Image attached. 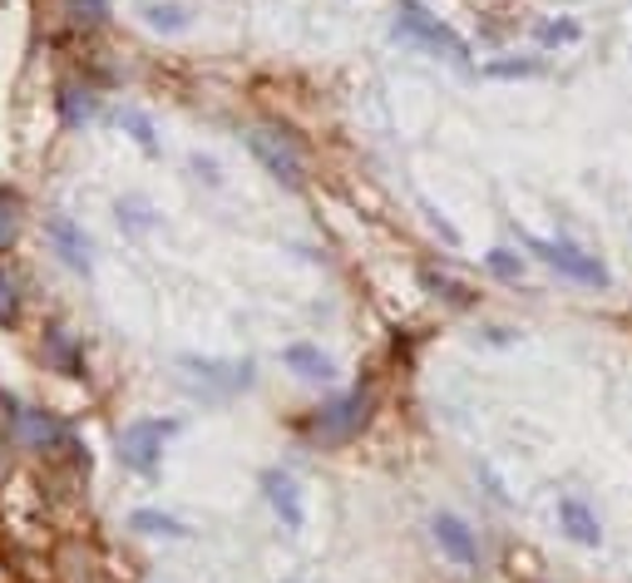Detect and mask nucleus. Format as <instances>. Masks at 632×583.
Masks as SVG:
<instances>
[{"instance_id": "1", "label": "nucleus", "mask_w": 632, "mask_h": 583, "mask_svg": "<svg viewBox=\"0 0 632 583\" xmlns=\"http://www.w3.org/2000/svg\"><path fill=\"white\" fill-rule=\"evenodd\" d=\"M391 40L410 45V50H425V54H435V60H445V65L474 75V60H470L464 35L450 30L439 15H430L420 0H396V25H391Z\"/></svg>"}, {"instance_id": "2", "label": "nucleus", "mask_w": 632, "mask_h": 583, "mask_svg": "<svg viewBox=\"0 0 632 583\" xmlns=\"http://www.w3.org/2000/svg\"><path fill=\"white\" fill-rule=\"evenodd\" d=\"M371 411H375V390L371 386H351V390H342V396H332L322 411L311 415L307 435L317 445H346V441H356V435L365 431Z\"/></svg>"}, {"instance_id": "3", "label": "nucleus", "mask_w": 632, "mask_h": 583, "mask_svg": "<svg viewBox=\"0 0 632 583\" xmlns=\"http://www.w3.org/2000/svg\"><path fill=\"white\" fill-rule=\"evenodd\" d=\"M524 248L534 252L544 268H554L558 277H568V282H579V287H608L612 282V272H608V262L598 258V252H588V248H579V243H563V238H534V233H524Z\"/></svg>"}, {"instance_id": "4", "label": "nucleus", "mask_w": 632, "mask_h": 583, "mask_svg": "<svg viewBox=\"0 0 632 583\" xmlns=\"http://www.w3.org/2000/svg\"><path fill=\"white\" fill-rule=\"evenodd\" d=\"M169 435H178V421H153V415L129 421L124 431H119V460L129 464L134 475H153V470H159V460H163Z\"/></svg>"}, {"instance_id": "5", "label": "nucleus", "mask_w": 632, "mask_h": 583, "mask_svg": "<svg viewBox=\"0 0 632 583\" xmlns=\"http://www.w3.org/2000/svg\"><path fill=\"white\" fill-rule=\"evenodd\" d=\"M247 153L262 163V173H272V178H277V184H287V188H297L301 173H307L301 149L282 129H247Z\"/></svg>"}, {"instance_id": "6", "label": "nucleus", "mask_w": 632, "mask_h": 583, "mask_svg": "<svg viewBox=\"0 0 632 583\" xmlns=\"http://www.w3.org/2000/svg\"><path fill=\"white\" fill-rule=\"evenodd\" d=\"M188 376H194V386L203 390V400H227V396H237V390H247L252 386V361H213V357H183L178 361Z\"/></svg>"}, {"instance_id": "7", "label": "nucleus", "mask_w": 632, "mask_h": 583, "mask_svg": "<svg viewBox=\"0 0 632 583\" xmlns=\"http://www.w3.org/2000/svg\"><path fill=\"white\" fill-rule=\"evenodd\" d=\"M45 243H50V252L65 262L70 272H79V277H89V272H95V248H89V233L70 213H45Z\"/></svg>"}, {"instance_id": "8", "label": "nucleus", "mask_w": 632, "mask_h": 583, "mask_svg": "<svg viewBox=\"0 0 632 583\" xmlns=\"http://www.w3.org/2000/svg\"><path fill=\"white\" fill-rule=\"evenodd\" d=\"M11 435L25 445V450L54 455L75 431H70V425L60 421L54 411H40V406H15V411H11Z\"/></svg>"}, {"instance_id": "9", "label": "nucleus", "mask_w": 632, "mask_h": 583, "mask_svg": "<svg viewBox=\"0 0 632 583\" xmlns=\"http://www.w3.org/2000/svg\"><path fill=\"white\" fill-rule=\"evenodd\" d=\"M430 534H435L439 554H445L450 563H460V569H480V539H474V530L455 514V509L430 514Z\"/></svg>"}, {"instance_id": "10", "label": "nucleus", "mask_w": 632, "mask_h": 583, "mask_svg": "<svg viewBox=\"0 0 632 583\" xmlns=\"http://www.w3.org/2000/svg\"><path fill=\"white\" fill-rule=\"evenodd\" d=\"M258 485H262V499L272 505V514L282 519V530L297 534L301 524H307V499H301V485L287 475V470H262Z\"/></svg>"}, {"instance_id": "11", "label": "nucleus", "mask_w": 632, "mask_h": 583, "mask_svg": "<svg viewBox=\"0 0 632 583\" xmlns=\"http://www.w3.org/2000/svg\"><path fill=\"white\" fill-rule=\"evenodd\" d=\"M40 357L54 376H85V342L60 322H50L40 332Z\"/></svg>"}, {"instance_id": "12", "label": "nucleus", "mask_w": 632, "mask_h": 583, "mask_svg": "<svg viewBox=\"0 0 632 583\" xmlns=\"http://www.w3.org/2000/svg\"><path fill=\"white\" fill-rule=\"evenodd\" d=\"M558 530H563L573 544H583V549H598V544H603V519H598V509H593L588 499H579V495H563V499H558Z\"/></svg>"}, {"instance_id": "13", "label": "nucleus", "mask_w": 632, "mask_h": 583, "mask_svg": "<svg viewBox=\"0 0 632 583\" xmlns=\"http://www.w3.org/2000/svg\"><path fill=\"white\" fill-rule=\"evenodd\" d=\"M282 367H287L292 376L311 381V386H326V381L336 376V361L326 357L322 346H311V342H292L287 351H282Z\"/></svg>"}, {"instance_id": "14", "label": "nucleus", "mask_w": 632, "mask_h": 583, "mask_svg": "<svg viewBox=\"0 0 632 583\" xmlns=\"http://www.w3.org/2000/svg\"><path fill=\"white\" fill-rule=\"evenodd\" d=\"M54 109H60V124H65V129H85V124L99 114V95L89 85H60Z\"/></svg>"}, {"instance_id": "15", "label": "nucleus", "mask_w": 632, "mask_h": 583, "mask_svg": "<svg viewBox=\"0 0 632 583\" xmlns=\"http://www.w3.org/2000/svg\"><path fill=\"white\" fill-rule=\"evenodd\" d=\"M129 530L134 534H163V539H183V534H188V524H183V519H173V514H163V509H134Z\"/></svg>"}, {"instance_id": "16", "label": "nucleus", "mask_w": 632, "mask_h": 583, "mask_svg": "<svg viewBox=\"0 0 632 583\" xmlns=\"http://www.w3.org/2000/svg\"><path fill=\"white\" fill-rule=\"evenodd\" d=\"M420 282H425V287L435 292L439 302H450V307H474V302H480V297H474V292L464 287V282H455L450 272H435V268H425V272H420Z\"/></svg>"}, {"instance_id": "17", "label": "nucleus", "mask_w": 632, "mask_h": 583, "mask_svg": "<svg viewBox=\"0 0 632 583\" xmlns=\"http://www.w3.org/2000/svg\"><path fill=\"white\" fill-rule=\"evenodd\" d=\"M119 129L129 134L144 153H159V134H153V120L144 114V109H119Z\"/></svg>"}, {"instance_id": "18", "label": "nucleus", "mask_w": 632, "mask_h": 583, "mask_svg": "<svg viewBox=\"0 0 632 583\" xmlns=\"http://www.w3.org/2000/svg\"><path fill=\"white\" fill-rule=\"evenodd\" d=\"M538 45H548V50H554V45H579L583 40V25L573 21V15H558V21H538Z\"/></svg>"}, {"instance_id": "19", "label": "nucleus", "mask_w": 632, "mask_h": 583, "mask_svg": "<svg viewBox=\"0 0 632 583\" xmlns=\"http://www.w3.org/2000/svg\"><path fill=\"white\" fill-rule=\"evenodd\" d=\"M544 70H548L544 60H490L480 75L484 79H538Z\"/></svg>"}, {"instance_id": "20", "label": "nucleus", "mask_w": 632, "mask_h": 583, "mask_svg": "<svg viewBox=\"0 0 632 583\" xmlns=\"http://www.w3.org/2000/svg\"><path fill=\"white\" fill-rule=\"evenodd\" d=\"M484 268H490V277H499V282L524 277V258H519L515 248H490V252H484Z\"/></svg>"}, {"instance_id": "21", "label": "nucleus", "mask_w": 632, "mask_h": 583, "mask_svg": "<svg viewBox=\"0 0 632 583\" xmlns=\"http://www.w3.org/2000/svg\"><path fill=\"white\" fill-rule=\"evenodd\" d=\"M21 238V198L0 188V252Z\"/></svg>"}, {"instance_id": "22", "label": "nucleus", "mask_w": 632, "mask_h": 583, "mask_svg": "<svg viewBox=\"0 0 632 583\" xmlns=\"http://www.w3.org/2000/svg\"><path fill=\"white\" fill-rule=\"evenodd\" d=\"M119 223L134 227V233H144V227L159 223V213H153V208L144 203V198H119Z\"/></svg>"}, {"instance_id": "23", "label": "nucleus", "mask_w": 632, "mask_h": 583, "mask_svg": "<svg viewBox=\"0 0 632 583\" xmlns=\"http://www.w3.org/2000/svg\"><path fill=\"white\" fill-rule=\"evenodd\" d=\"M139 15L153 30H188V11H183V5H144Z\"/></svg>"}, {"instance_id": "24", "label": "nucleus", "mask_w": 632, "mask_h": 583, "mask_svg": "<svg viewBox=\"0 0 632 583\" xmlns=\"http://www.w3.org/2000/svg\"><path fill=\"white\" fill-rule=\"evenodd\" d=\"M70 15H75V25H85V30H99V25L109 21V5L104 0H70Z\"/></svg>"}, {"instance_id": "25", "label": "nucleus", "mask_w": 632, "mask_h": 583, "mask_svg": "<svg viewBox=\"0 0 632 583\" xmlns=\"http://www.w3.org/2000/svg\"><path fill=\"white\" fill-rule=\"evenodd\" d=\"M15 312H21V282L0 268V322H15Z\"/></svg>"}, {"instance_id": "26", "label": "nucleus", "mask_w": 632, "mask_h": 583, "mask_svg": "<svg viewBox=\"0 0 632 583\" xmlns=\"http://www.w3.org/2000/svg\"><path fill=\"white\" fill-rule=\"evenodd\" d=\"M425 218H430V227H435L439 238L450 243V248H460V233H455V227H450V223H445V218H439V208H430V203H425Z\"/></svg>"}, {"instance_id": "27", "label": "nucleus", "mask_w": 632, "mask_h": 583, "mask_svg": "<svg viewBox=\"0 0 632 583\" xmlns=\"http://www.w3.org/2000/svg\"><path fill=\"white\" fill-rule=\"evenodd\" d=\"M0 460H5V441H0Z\"/></svg>"}, {"instance_id": "28", "label": "nucleus", "mask_w": 632, "mask_h": 583, "mask_svg": "<svg viewBox=\"0 0 632 583\" xmlns=\"http://www.w3.org/2000/svg\"><path fill=\"white\" fill-rule=\"evenodd\" d=\"M282 583H301V579H282Z\"/></svg>"}]
</instances>
